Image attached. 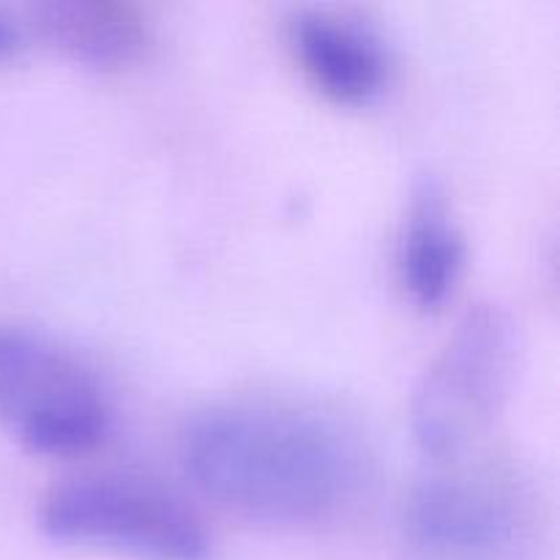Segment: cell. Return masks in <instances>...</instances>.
<instances>
[{
	"label": "cell",
	"mask_w": 560,
	"mask_h": 560,
	"mask_svg": "<svg viewBox=\"0 0 560 560\" xmlns=\"http://www.w3.org/2000/svg\"><path fill=\"white\" fill-rule=\"evenodd\" d=\"M178 454L197 487L262 523H317L355 501L370 457L359 432L315 405L228 397L184 421Z\"/></svg>",
	"instance_id": "1"
},
{
	"label": "cell",
	"mask_w": 560,
	"mask_h": 560,
	"mask_svg": "<svg viewBox=\"0 0 560 560\" xmlns=\"http://www.w3.org/2000/svg\"><path fill=\"white\" fill-rule=\"evenodd\" d=\"M55 541L142 560H206L208 530L184 495L135 470H82L55 481L38 503Z\"/></svg>",
	"instance_id": "2"
},
{
	"label": "cell",
	"mask_w": 560,
	"mask_h": 560,
	"mask_svg": "<svg viewBox=\"0 0 560 560\" xmlns=\"http://www.w3.org/2000/svg\"><path fill=\"white\" fill-rule=\"evenodd\" d=\"M0 427L33 452L82 454L107 438L113 397L63 339L0 317Z\"/></svg>",
	"instance_id": "3"
},
{
	"label": "cell",
	"mask_w": 560,
	"mask_h": 560,
	"mask_svg": "<svg viewBox=\"0 0 560 560\" xmlns=\"http://www.w3.org/2000/svg\"><path fill=\"white\" fill-rule=\"evenodd\" d=\"M534 506L503 465H446L410 485L399 523L424 560H514L534 534Z\"/></svg>",
	"instance_id": "4"
},
{
	"label": "cell",
	"mask_w": 560,
	"mask_h": 560,
	"mask_svg": "<svg viewBox=\"0 0 560 560\" xmlns=\"http://www.w3.org/2000/svg\"><path fill=\"white\" fill-rule=\"evenodd\" d=\"M517 361V326L498 304L470 306L416 383L410 427L432 457H452L495 419Z\"/></svg>",
	"instance_id": "5"
},
{
	"label": "cell",
	"mask_w": 560,
	"mask_h": 560,
	"mask_svg": "<svg viewBox=\"0 0 560 560\" xmlns=\"http://www.w3.org/2000/svg\"><path fill=\"white\" fill-rule=\"evenodd\" d=\"M301 69L331 98L364 104L386 88L392 52L372 22L328 5H301L288 20Z\"/></svg>",
	"instance_id": "6"
},
{
	"label": "cell",
	"mask_w": 560,
	"mask_h": 560,
	"mask_svg": "<svg viewBox=\"0 0 560 560\" xmlns=\"http://www.w3.org/2000/svg\"><path fill=\"white\" fill-rule=\"evenodd\" d=\"M465 235L438 184L424 180L410 200L397 241V273L419 306L448 299L465 266Z\"/></svg>",
	"instance_id": "7"
},
{
	"label": "cell",
	"mask_w": 560,
	"mask_h": 560,
	"mask_svg": "<svg viewBox=\"0 0 560 560\" xmlns=\"http://www.w3.org/2000/svg\"><path fill=\"white\" fill-rule=\"evenodd\" d=\"M33 25L82 63L115 69L140 58L148 25L137 9L107 0H47L31 9Z\"/></svg>",
	"instance_id": "8"
},
{
	"label": "cell",
	"mask_w": 560,
	"mask_h": 560,
	"mask_svg": "<svg viewBox=\"0 0 560 560\" xmlns=\"http://www.w3.org/2000/svg\"><path fill=\"white\" fill-rule=\"evenodd\" d=\"M22 38H25V33H22V22H16L14 14L0 9V60L14 55L16 49L22 47Z\"/></svg>",
	"instance_id": "9"
}]
</instances>
